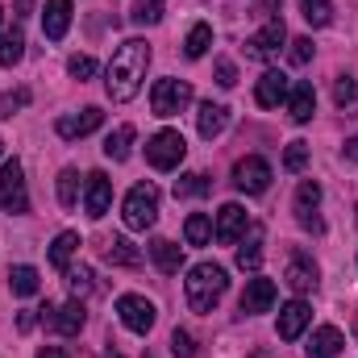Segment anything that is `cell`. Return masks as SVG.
<instances>
[{
    "label": "cell",
    "mask_w": 358,
    "mask_h": 358,
    "mask_svg": "<svg viewBox=\"0 0 358 358\" xmlns=\"http://www.w3.org/2000/svg\"><path fill=\"white\" fill-rule=\"evenodd\" d=\"M355 334H358V317H355Z\"/></svg>",
    "instance_id": "cell-49"
},
{
    "label": "cell",
    "mask_w": 358,
    "mask_h": 358,
    "mask_svg": "<svg viewBox=\"0 0 358 358\" xmlns=\"http://www.w3.org/2000/svg\"><path fill=\"white\" fill-rule=\"evenodd\" d=\"M275 296H279L275 279H263V275H255V279L246 283V292H242V304H238V308H242L246 317H259V313H271Z\"/></svg>",
    "instance_id": "cell-14"
},
{
    "label": "cell",
    "mask_w": 358,
    "mask_h": 358,
    "mask_svg": "<svg viewBox=\"0 0 358 358\" xmlns=\"http://www.w3.org/2000/svg\"><path fill=\"white\" fill-rule=\"evenodd\" d=\"M67 29H71V0H46V8H42V34L50 42H59Z\"/></svg>",
    "instance_id": "cell-20"
},
{
    "label": "cell",
    "mask_w": 358,
    "mask_h": 358,
    "mask_svg": "<svg viewBox=\"0 0 358 358\" xmlns=\"http://www.w3.org/2000/svg\"><path fill=\"white\" fill-rule=\"evenodd\" d=\"M8 287H13V296H38V287H42V279H38V271L34 267H13L8 271Z\"/></svg>",
    "instance_id": "cell-28"
},
{
    "label": "cell",
    "mask_w": 358,
    "mask_h": 358,
    "mask_svg": "<svg viewBox=\"0 0 358 358\" xmlns=\"http://www.w3.org/2000/svg\"><path fill=\"white\" fill-rule=\"evenodd\" d=\"M104 263L108 267H142V250L134 242H125V238H113L104 246Z\"/></svg>",
    "instance_id": "cell-25"
},
{
    "label": "cell",
    "mask_w": 358,
    "mask_h": 358,
    "mask_svg": "<svg viewBox=\"0 0 358 358\" xmlns=\"http://www.w3.org/2000/svg\"><path fill=\"white\" fill-rule=\"evenodd\" d=\"M234 183H238L246 196H263V192L271 187V163L259 159V155L238 159V163H234Z\"/></svg>",
    "instance_id": "cell-10"
},
{
    "label": "cell",
    "mask_w": 358,
    "mask_h": 358,
    "mask_svg": "<svg viewBox=\"0 0 358 358\" xmlns=\"http://www.w3.org/2000/svg\"><path fill=\"white\" fill-rule=\"evenodd\" d=\"M21 104H29V92H17V96H0V117H8L13 108H21Z\"/></svg>",
    "instance_id": "cell-43"
},
{
    "label": "cell",
    "mask_w": 358,
    "mask_h": 358,
    "mask_svg": "<svg viewBox=\"0 0 358 358\" xmlns=\"http://www.w3.org/2000/svg\"><path fill=\"white\" fill-rule=\"evenodd\" d=\"M129 146H134V125H121L117 134H108L104 155H108L113 163H125V159H129Z\"/></svg>",
    "instance_id": "cell-29"
},
{
    "label": "cell",
    "mask_w": 358,
    "mask_h": 358,
    "mask_svg": "<svg viewBox=\"0 0 358 358\" xmlns=\"http://www.w3.org/2000/svg\"><path fill=\"white\" fill-rule=\"evenodd\" d=\"M183 155H187V142H183L179 129H159V134L146 142V163H150L155 171H176L179 163H183Z\"/></svg>",
    "instance_id": "cell-4"
},
{
    "label": "cell",
    "mask_w": 358,
    "mask_h": 358,
    "mask_svg": "<svg viewBox=\"0 0 358 358\" xmlns=\"http://www.w3.org/2000/svg\"><path fill=\"white\" fill-rule=\"evenodd\" d=\"M283 42H287L283 17H267V25H263L255 38H246V59H255V63H271V59L283 50Z\"/></svg>",
    "instance_id": "cell-7"
},
{
    "label": "cell",
    "mask_w": 358,
    "mask_h": 358,
    "mask_svg": "<svg viewBox=\"0 0 358 358\" xmlns=\"http://www.w3.org/2000/svg\"><path fill=\"white\" fill-rule=\"evenodd\" d=\"M163 8H167V0H134L129 4V17H134V25H159L163 21Z\"/></svg>",
    "instance_id": "cell-32"
},
{
    "label": "cell",
    "mask_w": 358,
    "mask_h": 358,
    "mask_svg": "<svg viewBox=\"0 0 358 358\" xmlns=\"http://www.w3.org/2000/svg\"><path fill=\"white\" fill-rule=\"evenodd\" d=\"M183 238H187V246H208V238H213V221H208L204 213H192V217L183 221Z\"/></svg>",
    "instance_id": "cell-30"
},
{
    "label": "cell",
    "mask_w": 358,
    "mask_h": 358,
    "mask_svg": "<svg viewBox=\"0 0 358 358\" xmlns=\"http://www.w3.org/2000/svg\"><path fill=\"white\" fill-rule=\"evenodd\" d=\"M0 25H4V8H0Z\"/></svg>",
    "instance_id": "cell-48"
},
{
    "label": "cell",
    "mask_w": 358,
    "mask_h": 358,
    "mask_svg": "<svg viewBox=\"0 0 358 358\" xmlns=\"http://www.w3.org/2000/svg\"><path fill=\"white\" fill-rule=\"evenodd\" d=\"M108 204H113V179L104 176V171H92L88 187H84V208H88V217L100 221V217L108 213Z\"/></svg>",
    "instance_id": "cell-15"
},
{
    "label": "cell",
    "mask_w": 358,
    "mask_h": 358,
    "mask_svg": "<svg viewBox=\"0 0 358 358\" xmlns=\"http://www.w3.org/2000/svg\"><path fill=\"white\" fill-rule=\"evenodd\" d=\"M287 46H292V50H287V59H292L296 67H304V63L313 59V38H292Z\"/></svg>",
    "instance_id": "cell-38"
},
{
    "label": "cell",
    "mask_w": 358,
    "mask_h": 358,
    "mask_svg": "<svg viewBox=\"0 0 358 358\" xmlns=\"http://www.w3.org/2000/svg\"><path fill=\"white\" fill-rule=\"evenodd\" d=\"M38 358H71V355H67L63 346H42V350H38Z\"/></svg>",
    "instance_id": "cell-44"
},
{
    "label": "cell",
    "mask_w": 358,
    "mask_h": 358,
    "mask_svg": "<svg viewBox=\"0 0 358 358\" xmlns=\"http://www.w3.org/2000/svg\"><path fill=\"white\" fill-rule=\"evenodd\" d=\"M346 159H350V163H358V138H350V142H346Z\"/></svg>",
    "instance_id": "cell-45"
},
{
    "label": "cell",
    "mask_w": 358,
    "mask_h": 358,
    "mask_svg": "<svg viewBox=\"0 0 358 358\" xmlns=\"http://www.w3.org/2000/svg\"><path fill=\"white\" fill-rule=\"evenodd\" d=\"M192 104V84L187 80H159L150 92V108L155 117H179Z\"/></svg>",
    "instance_id": "cell-6"
},
{
    "label": "cell",
    "mask_w": 358,
    "mask_h": 358,
    "mask_svg": "<svg viewBox=\"0 0 358 358\" xmlns=\"http://www.w3.org/2000/svg\"><path fill=\"white\" fill-rule=\"evenodd\" d=\"M117 317H121V325L125 329H134V334H150L155 329V321H159V308L146 300V296H121L117 300Z\"/></svg>",
    "instance_id": "cell-9"
},
{
    "label": "cell",
    "mask_w": 358,
    "mask_h": 358,
    "mask_svg": "<svg viewBox=\"0 0 358 358\" xmlns=\"http://www.w3.org/2000/svg\"><path fill=\"white\" fill-rule=\"evenodd\" d=\"M246 229H250L246 208H242V204H221V213H217V229H213L217 242H221V246H238Z\"/></svg>",
    "instance_id": "cell-12"
},
{
    "label": "cell",
    "mask_w": 358,
    "mask_h": 358,
    "mask_svg": "<svg viewBox=\"0 0 358 358\" xmlns=\"http://www.w3.org/2000/svg\"><path fill=\"white\" fill-rule=\"evenodd\" d=\"M0 163H4V142H0Z\"/></svg>",
    "instance_id": "cell-47"
},
{
    "label": "cell",
    "mask_w": 358,
    "mask_h": 358,
    "mask_svg": "<svg viewBox=\"0 0 358 358\" xmlns=\"http://www.w3.org/2000/svg\"><path fill=\"white\" fill-rule=\"evenodd\" d=\"M67 71H71L76 80H92V76H96V59H88V55H76V59L67 63Z\"/></svg>",
    "instance_id": "cell-40"
},
{
    "label": "cell",
    "mask_w": 358,
    "mask_h": 358,
    "mask_svg": "<svg viewBox=\"0 0 358 358\" xmlns=\"http://www.w3.org/2000/svg\"><path fill=\"white\" fill-rule=\"evenodd\" d=\"M0 204H4V213H13V217L29 213V187H25V171H21L17 159H4V163H0Z\"/></svg>",
    "instance_id": "cell-5"
},
{
    "label": "cell",
    "mask_w": 358,
    "mask_h": 358,
    "mask_svg": "<svg viewBox=\"0 0 358 358\" xmlns=\"http://www.w3.org/2000/svg\"><path fill=\"white\" fill-rule=\"evenodd\" d=\"M67 275V287H71V300H84V296H92V271L88 267H67L63 271Z\"/></svg>",
    "instance_id": "cell-35"
},
{
    "label": "cell",
    "mask_w": 358,
    "mask_h": 358,
    "mask_svg": "<svg viewBox=\"0 0 358 358\" xmlns=\"http://www.w3.org/2000/svg\"><path fill=\"white\" fill-rule=\"evenodd\" d=\"M287 113H292L296 125H308V121H313V113H317V92H313L308 80L292 84V92H287Z\"/></svg>",
    "instance_id": "cell-18"
},
{
    "label": "cell",
    "mask_w": 358,
    "mask_h": 358,
    "mask_svg": "<svg viewBox=\"0 0 358 358\" xmlns=\"http://www.w3.org/2000/svg\"><path fill=\"white\" fill-rule=\"evenodd\" d=\"M208 46H213V25H208V21H196V25L187 29V38H183V55H187V59H204Z\"/></svg>",
    "instance_id": "cell-26"
},
{
    "label": "cell",
    "mask_w": 358,
    "mask_h": 358,
    "mask_svg": "<svg viewBox=\"0 0 358 358\" xmlns=\"http://www.w3.org/2000/svg\"><path fill=\"white\" fill-rule=\"evenodd\" d=\"M21 55H25V34H21V29H8V34L0 38V67H17Z\"/></svg>",
    "instance_id": "cell-31"
},
{
    "label": "cell",
    "mask_w": 358,
    "mask_h": 358,
    "mask_svg": "<svg viewBox=\"0 0 358 358\" xmlns=\"http://www.w3.org/2000/svg\"><path fill=\"white\" fill-rule=\"evenodd\" d=\"M350 96H355V80H350V76H342V80H338V88H334V100L346 108V104H350Z\"/></svg>",
    "instance_id": "cell-42"
},
{
    "label": "cell",
    "mask_w": 358,
    "mask_h": 358,
    "mask_svg": "<svg viewBox=\"0 0 358 358\" xmlns=\"http://www.w3.org/2000/svg\"><path fill=\"white\" fill-rule=\"evenodd\" d=\"M171 355L176 358H192L196 355V342H192L187 329H176V334H171Z\"/></svg>",
    "instance_id": "cell-39"
},
{
    "label": "cell",
    "mask_w": 358,
    "mask_h": 358,
    "mask_svg": "<svg viewBox=\"0 0 358 358\" xmlns=\"http://www.w3.org/2000/svg\"><path fill=\"white\" fill-rule=\"evenodd\" d=\"M204 192H208V179L200 176V171L176 179V196H179V200H183V196H204Z\"/></svg>",
    "instance_id": "cell-36"
},
{
    "label": "cell",
    "mask_w": 358,
    "mask_h": 358,
    "mask_svg": "<svg viewBox=\"0 0 358 358\" xmlns=\"http://www.w3.org/2000/svg\"><path fill=\"white\" fill-rule=\"evenodd\" d=\"M317 208H321V183H317V179H304V183L296 187V221H300L304 229H313V234L325 229L321 217H317Z\"/></svg>",
    "instance_id": "cell-11"
},
{
    "label": "cell",
    "mask_w": 358,
    "mask_h": 358,
    "mask_svg": "<svg viewBox=\"0 0 358 358\" xmlns=\"http://www.w3.org/2000/svg\"><path fill=\"white\" fill-rule=\"evenodd\" d=\"M150 259H155V267L163 271V275H176L183 267V246H176L171 238H155L150 242Z\"/></svg>",
    "instance_id": "cell-24"
},
{
    "label": "cell",
    "mask_w": 358,
    "mask_h": 358,
    "mask_svg": "<svg viewBox=\"0 0 358 358\" xmlns=\"http://www.w3.org/2000/svg\"><path fill=\"white\" fill-rule=\"evenodd\" d=\"M38 313H42L38 321H42L46 329L63 334V338H76V334L84 329V321H88V317H84V304H80V300H67V304H46V308H38Z\"/></svg>",
    "instance_id": "cell-8"
},
{
    "label": "cell",
    "mask_w": 358,
    "mask_h": 358,
    "mask_svg": "<svg viewBox=\"0 0 358 358\" xmlns=\"http://www.w3.org/2000/svg\"><path fill=\"white\" fill-rule=\"evenodd\" d=\"M59 204H63V208H76V204H80V171H76V167H67V171L59 176Z\"/></svg>",
    "instance_id": "cell-33"
},
{
    "label": "cell",
    "mask_w": 358,
    "mask_h": 358,
    "mask_svg": "<svg viewBox=\"0 0 358 358\" xmlns=\"http://www.w3.org/2000/svg\"><path fill=\"white\" fill-rule=\"evenodd\" d=\"M283 283H287V287H292L296 296L313 292V287H317V263H313L308 255H300V250H296V255L287 259V271H283Z\"/></svg>",
    "instance_id": "cell-17"
},
{
    "label": "cell",
    "mask_w": 358,
    "mask_h": 358,
    "mask_svg": "<svg viewBox=\"0 0 358 358\" xmlns=\"http://www.w3.org/2000/svg\"><path fill=\"white\" fill-rule=\"evenodd\" d=\"M146 67H150V46L142 42V38H129V42H121L117 50H113V59H108V80H104V88L108 96L117 100V104H125V100H134L142 84H146Z\"/></svg>",
    "instance_id": "cell-1"
},
{
    "label": "cell",
    "mask_w": 358,
    "mask_h": 358,
    "mask_svg": "<svg viewBox=\"0 0 358 358\" xmlns=\"http://www.w3.org/2000/svg\"><path fill=\"white\" fill-rule=\"evenodd\" d=\"M121 217H125V229L146 234V229L159 221V187H155V183L129 187V196H125V204H121Z\"/></svg>",
    "instance_id": "cell-3"
},
{
    "label": "cell",
    "mask_w": 358,
    "mask_h": 358,
    "mask_svg": "<svg viewBox=\"0 0 358 358\" xmlns=\"http://www.w3.org/2000/svg\"><path fill=\"white\" fill-rule=\"evenodd\" d=\"M76 250H80V234H59V238H55V246H50V267L67 271Z\"/></svg>",
    "instance_id": "cell-27"
},
{
    "label": "cell",
    "mask_w": 358,
    "mask_h": 358,
    "mask_svg": "<svg viewBox=\"0 0 358 358\" xmlns=\"http://www.w3.org/2000/svg\"><path fill=\"white\" fill-rule=\"evenodd\" d=\"M263 242H267V229H263V225H250V229L242 234V246H238V267L242 271L263 267Z\"/></svg>",
    "instance_id": "cell-21"
},
{
    "label": "cell",
    "mask_w": 358,
    "mask_h": 358,
    "mask_svg": "<svg viewBox=\"0 0 358 358\" xmlns=\"http://www.w3.org/2000/svg\"><path fill=\"white\" fill-rule=\"evenodd\" d=\"M225 287H229L225 267H217V263H196V267L187 271V279H183L187 308H192V313H213L217 300L225 296Z\"/></svg>",
    "instance_id": "cell-2"
},
{
    "label": "cell",
    "mask_w": 358,
    "mask_h": 358,
    "mask_svg": "<svg viewBox=\"0 0 358 358\" xmlns=\"http://www.w3.org/2000/svg\"><path fill=\"white\" fill-rule=\"evenodd\" d=\"M287 92H292V84H287L283 71H263V80H259V88H255V100H259L263 108H275V104L287 100Z\"/></svg>",
    "instance_id": "cell-22"
},
{
    "label": "cell",
    "mask_w": 358,
    "mask_h": 358,
    "mask_svg": "<svg viewBox=\"0 0 358 358\" xmlns=\"http://www.w3.org/2000/svg\"><path fill=\"white\" fill-rule=\"evenodd\" d=\"M104 358H125V355H121L117 346H108V350H104Z\"/></svg>",
    "instance_id": "cell-46"
},
{
    "label": "cell",
    "mask_w": 358,
    "mask_h": 358,
    "mask_svg": "<svg viewBox=\"0 0 358 358\" xmlns=\"http://www.w3.org/2000/svg\"><path fill=\"white\" fill-rule=\"evenodd\" d=\"M355 217H358V204H355Z\"/></svg>",
    "instance_id": "cell-50"
},
{
    "label": "cell",
    "mask_w": 358,
    "mask_h": 358,
    "mask_svg": "<svg viewBox=\"0 0 358 358\" xmlns=\"http://www.w3.org/2000/svg\"><path fill=\"white\" fill-rule=\"evenodd\" d=\"M342 346H346L342 329H338V325H321V329L313 334V342H308V358H338Z\"/></svg>",
    "instance_id": "cell-23"
},
{
    "label": "cell",
    "mask_w": 358,
    "mask_h": 358,
    "mask_svg": "<svg viewBox=\"0 0 358 358\" xmlns=\"http://www.w3.org/2000/svg\"><path fill=\"white\" fill-rule=\"evenodd\" d=\"M217 84H221V88H234V84H238V67H234L229 59H217Z\"/></svg>",
    "instance_id": "cell-41"
},
{
    "label": "cell",
    "mask_w": 358,
    "mask_h": 358,
    "mask_svg": "<svg viewBox=\"0 0 358 358\" xmlns=\"http://www.w3.org/2000/svg\"><path fill=\"white\" fill-rule=\"evenodd\" d=\"M225 125H229V108H225V104L204 100V104H200V113H196V129H200V138H204V142H213V138H221V134H225Z\"/></svg>",
    "instance_id": "cell-19"
},
{
    "label": "cell",
    "mask_w": 358,
    "mask_h": 358,
    "mask_svg": "<svg viewBox=\"0 0 358 358\" xmlns=\"http://www.w3.org/2000/svg\"><path fill=\"white\" fill-rule=\"evenodd\" d=\"M300 8H304V21H308L313 29H321V25L334 21V4H329V0H300Z\"/></svg>",
    "instance_id": "cell-34"
},
{
    "label": "cell",
    "mask_w": 358,
    "mask_h": 358,
    "mask_svg": "<svg viewBox=\"0 0 358 358\" xmlns=\"http://www.w3.org/2000/svg\"><path fill=\"white\" fill-rule=\"evenodd\" d=\"M104 125V113L96 108V104H88V108H80V113H67V117H59V138H67V142H76V138H88V134H96Z\"/></svg>",
    "instance_id": "cell-13"
},
{
    "label": "cell",
    "mask_w": 358,
    "mask_h": 358,
    "mask_svg": "<svg viewBox=\"0 0 358 358\" xmlns=\"http://www.w3.org/2000/svg\"><path fill=\"white\" fill-rule=\"evenodd\" d=\"M304 163H308V142H287L283 167H287V171H304Z\"/></svg>",
    "instance_id": "cell-37"
},
{
    "label": "cell",
    "mask_w": 358,
    "mask_h": 358,
    "mask_svg": "<svg viewBox=\"0 0 358 358\" xmlns=\"http://www.w3.org/2000/svg\"><path fill=\"white\" fill-rule=\"evenodd\" d=\"M308 321H313V308L296 296L292 304H283V308H279V338H283V342H296V338L308 329Z\"/></svg>",
    "instance_id": "cell-16"
}]
</instances>
